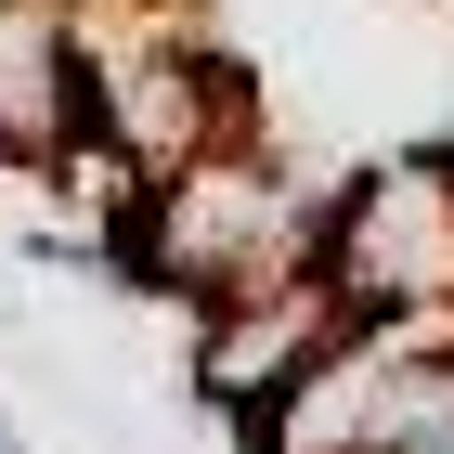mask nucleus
Masks as SVG:
<instances>
[{"label":"nucleus","mask_w":454,"mask_h":454,"mask_svg":"<svg viewBox=\"0 0 454 454\" xmlns=\"http://www.w3.org/2000/svg\"><path fill=\"white\" fill-rule=\"evenodd\" d=\"M130 260L169 273L182 299H234V286H260V273H312L325 260V195H299V182H273L247 143H221V156L169 169L130 208Z\"/></svg>","instance_id":"obj_1"},{"label":"nucleus","mask_w":454,"mask_h":454,"mask_svg":"<svg viewBox=\"0 0 454 454\" xmlns=\"http://www.w3.org/2000/svg\"><path fill=\"white\" fill-rule=\"evenodd\" d=\"M325 273L350 312H454V156L350 182L325 208Z\"/></svg>","instance_id":"obj_2"},{"label":"nucleus","mask_w":454,"mask_h":454,"mask_svg":"<svg viewBox=\"0 0 454 454\" xmlns=\"http://www.w3.org/2000/svg\"><path fill=\"white\" fill-rule=\"evenodd\" d=\"M350 338V299H338V273H260V286H234V299H195V403H221V416H260V403H286V389L312 377L325 350Z\"/></svg>","instance_id":"obj_3"},{"label":"nucleus","mask_w":454,"mask_h":454,"mask_svg":"<svg viewBox=\"0 0 454 454\" xmlns=\"http://www.w3.org/2000/svg\"><path fill=\"white\" fill-rule=\"evenodd\" d=\"M78 52H91V39H78ZM91 117L169 182V169H195V156H221V143H247V78L221 66V52L143 39V52H91Z\"/></svg>","instance_id":"obj_4"},{"label":"nucleus","mask_w":454,"mask_h":454,"mask_svg":"<svg viewBox=\"0 0 454 454\" xmlns=\"http://www.w3.org/2000/svg\"><path fill=\"white\" fill-rule=\"evenodd\" d=\"M91 117V52L52 0H0V156H52Z\"/></svg>","instance_id":"obj_5"},{"label":"nucleus","mask_w":454,"mask_h":454,"mask_svg":"<svg viewBox=\"0 0 454 454\" xmlns=\"http://www.w3.org/2000/svg\"><path fill=\"white\" fill-rule=\"evenodd\" d=\"M0 454H27V442H13V428H0Z\"/></svg>","instance_id":"obj_6"}]
</instances>
